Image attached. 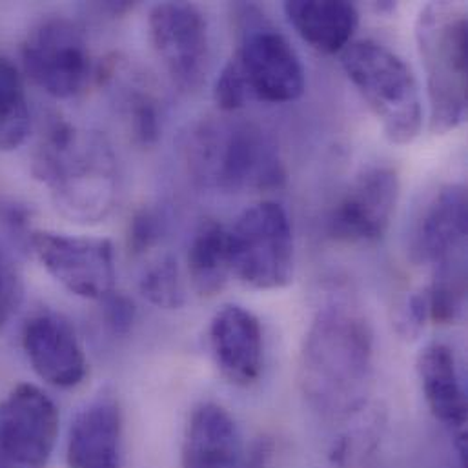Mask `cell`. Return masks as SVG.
Returning a JSON list of instances; mask_svg holds the SVG:
<instances>
[{"label": "cell", "mask_w": 468, "mask_h": 468, "mask_svg": "<svg viewBox=\"0 0 468 468\" xmlns=\"http://www.w3.org/2000/svg\"><path fill=\"white\" fill-rule=\"evenodd\" d=\"M374 376V334L346 303L321 308L299 356L297 381L306 403L324 420L345 421L368 401Z\"/></svg>", "instance_id": "obj_1"}, {"label": "cell", "mask_w": 468, "mask_h": 468, "mask_svg": "<svg viewBox=\"0 0 468 468\" xmlns=\"http://www.w3.org/2000/svg\"><path fill=\"white\" fill-rule=\"evenodd\" d=\"M33 172L69 221L101 223L115 207L117 159L110 143L97 132L64 121L53 122L35 154Z\"/></svg>", "instance_id": "obj_2"}, {"label": "cell", "mask_w": 468, "mask_h": 468, "mask_svg": "<svg viewBox=\"0 0 468 468\" xmlns=\"http://www.w3.org/2000/svg\"><path fill=\"white\" fill-rule=\"evenodd\" d=\"M185 155L192 177L212 190L270 192L286 183L275 139L253 121L216 117L199 122L186 137Z\"/></svg>", "instance_id": "obj_3"}, {"label": "cell", "mask_w": 468, "mask_h": 468, "mask_svg": "<svg viewBox=\"0 0 468 468\" xmlns=\"http://www.w3.org/2000/svg\"><path fill=\"white\" fill-rule=\"evenodd\" d=\"M416 38L427 75L434 135L460 128L467 119L468 22L463 7L427 4L416 24Z\"/></svg>", "instance_id": "obj_4"}, {"label": "cell", "mask_w": 468, "mask_h": 468, "mask_svg": "<svg viewBox=\"0 0 468 468\" xmlns=\"http://www.w3.org/2000/svg\"><path fill=\"white\" fill-rule=\"evenodd\" d=\"M341 64L394 144H410L423 130L421 90L410 66L376 40L350 42Z\"/></svg>", "instance_id": "obj_5"}, {"label": "cell", "mask_w": 468, "mask_h": 468, "mask_svg": "<svg viewBox=\"0 0 468 468\" xmlns=\"http://www.w3.org/2000/svg\"><path fill=\"white\" fill-rule=\"evenodd\" d=\"M239 44L234 60L248 84L251 99L284 104L304 91V68L290 40L250 4L235 5Z\"/></svg>", "instance_id": "obj_6"}, {"label": "cell", "mask_w": 468, "mask_h": 468, "mask_svg": "<svg viewBox=\"0 0 468 468\" xmlns=\"http://www.w3.org/2000/svg\"><path fill=\"white\" fill-rule=\"evenodd\" d=\"M232 275L253 290H279L293 279V232L273 201L246 208L229 229Z\"/></svg>", "instance_id": "obj_7"}, {"label": "cell", "mask_w": 468, "mask_h": 468, "mask_svg": "<svg viewBox=\"0 0 468 468\" xmlns=\"http://www.w3.org/2000/svg\"><path fill=\"white\" fill-rule=\"evenodd\" d=\"M22 66L55 99L80 95L95 77L86 35L68 18H49L29 31L22 44Z\"/></svg>", "instance_id": "obj_8"}, {"label": "cell", "mask_w": 468, "mask_h": 468, "mask_svg": "<svg viewBox=\"0 0 468 468\" xmlns=\"http://www.w3.org/2000/svg\"><path fill=\"white\" fill-rule=\"evenodd\" d=\"M150 38L170 80L185 93L197 91L210 66V33L203 11L188 2L152 7Z\"/></svg>", "instance_id": "obj_9"}, {"label": "cell", "mask_w": 468, "mask_h": 468, "mask_svg": "<svg viewBox=\"0 0 468 468\" xmlns=\"http://www.w3.org/2000/svg\"><path fill=\"white\" fill-rule=\"evenodd\" d=\"M31 248L46 271L69 293L104 301L115 288V251L108 239L35 232Z\"/></svg>", "instance_id": "obj_10"}, {"label": "cell", "mask_w": 468, "mask_h": 468, "mask_svg": "<svg viewBox=\"0 0 468 468\" xmlns=\"http://www.w3.org/2000/svg\"><path fill=\"white\" fill-rule=\"evenodd\" d=\"M58 436V410L35 385L0 401V468H46Z\"/></svg>", "instance_id": "obj_11"}, {"label": "cell", "mask_w": 468, "mask_h": 468, "mask_svg": "<svg viewBox=\"0 0 468 468\" xmlns=\"http://www.w3.org/2000/svg\"><path fill=\"white\" fill-rule=\"evenodd\" d=\"M401 185L394 168L376 166L361 174L332 208L326 232L346 244H372L388 232Z\"/></svg>", "instance_id": "obj_12"}, {"label": "cell", "mask_w": 468, "mask_h": 468, "mask_svg": "<svg viewBox=\"0 0 468 468\" xmlns=\"http://www.w3.org/2000/svg\"><path fill=\"white\" fill-rule=\"evenodd\" d=\"M467 188L449 185L429 203L412 239V259L436 271L465 266Z\"/></svg>", "instance_id": "obj_13"}, {"label": "cell", "mask_w": 468, "mask_h": 468, "mask_svg": "<svg viewBox=\"0 0 468 468\" xmlns=\"http://www.w3.org/2000/svg\"><path fill=\"white\" fill-rule=\"evenodd\" d=\"M22 346L37 376L57 388H75L88 374L73 326L53 312L37 314L24 324Z\"/></svg>", "instance_id": "obj_14"}, {"label": "cell", "mask_w": 468, "mask_h": 468, "mask_svg": "<svg viewBox=\"0 0 468 468\" xmlns=\"http://www.w3.org/2000/svg\"><path fill=\"white\" fill-rule=\"evenodd\" d=\"M208 341L216 367L235 387H251L262 372L259 319L239 304H225L212 319Z\"/></svg>", "instance_id": "obj_15"}, {"label": "cell", "mask_w": 468, "mask_h": 468, "mask_svg": "<svg viewBox=\"0 0 468 468\" xmlns=\"http://www.w3.org/2000/svg\"><path fill=\"white\" fill-rule=\"evenodd\" d=\"M418 378L429 410L458 441L462 463H467V396L456 356L443 343L427 345L416 361Z\"/></svg>", "instance_id": "obj_16"}, {"label": "cell", "mask_w": 468, "mask_h": 468, "mask_svg": "<svg viewBox=\"0 0 468 468\" xmlns=\"http://www.w3.org/2000/svg\"><path fill=\"white\" fill-rule=\"evenodd\" d=\"M122 416L117 401L101 396L71 423L66 460L69 468H121Z\"/></svg>", "instance_id": "obj_17"}, {"label": "cell", "mask_w": 468, "mask_h": 468, "mask_svg": "<svg viewBox=\"0 0 468 468\" xmlns=\"http://www.w3.org/2000/svg\"><path fill=\"white\" fill-rule=\"evenodd\" d=\"M242 441L235 420L218 403L199 405L188 421L183 468H240Z\"/></svg>", "instance_id": "obj_18"}, {"label": "cell", "mask_w": 468, "mask_h": 468, "mask_svg": "<svg viewBox=\"0 0 468 468\" xmlns=\"http://www.w3.org/2000/svg\"><path fill=\"white\" fill-rule=\"evenodd\" d=\"M282 9L299 37L326 55L343 53L359 26V11L352 2L292 0Z\"/></svg>", "instance_id": "obj_19"}, {"label": "cell", "mask_w": 468, "mask_h": 468, "mask_svg": "<svg viewBox=\"0 0 468 468\" xmlns=\"http://www.w3.org/2000/svg\"><path fill=\"white\" fill-rule=\"evenodd\" d=\"M188 275L201 297L218 295L232 277L229 229L207 221L194 235L188 251Z\"/></svg>", "instance_id": "obj_20"}, {"label": "cell", "mask_w": 468, "mask_h": 468, "mask_svg": "<svg viewBox=\"0 0 468 468\" xmlns=\"http://www.w3.org/2000/svg\"><path fill=\"white\" fill-rule=\"evenodd\" d=\"M31 128L29 106L18 68L0 57V152L16 150Z\"/></svg>", "instance_id": "obj_21"}, {"label": "cell", "mask_w": 468, "mask_h": 468, "mask_svg": "<svg viewBox=\"0 0 468 468\" xmlns=\"http://www.w3.org/2000/svg\"><path fill=\"white\" fill-rule=\"evenodd\" d=\"M139 290L146 301L157 308L177 310L186 303V290L176 259L163 257L150 264L139 281Z\"/></svg>", "instance_id": "obj_22"}, {"label": "cell", "mask_w": 468, "mask_h": 468, "mask_svg": "<svg viewBox=\"0 0 468 468\" xmlns=\"http://www.w3.org/2000/svg\"><path fill=\"white\" fill-rule=\"evenodd\" d=\"M126 97V110L132 133L143 146H152L159 141L163 132V108L159 99L144 91V88H132Z\"/></svg>", "instance_id": "obj_23"}, {"label": "cell", "mask_w": 468, "mask_h": 468, "mask_svg": "<svg viewBox=\"0 0 468 468\" xmlns=\"http://www.w3.org/2000/svg\"><path fill=\"white\" fill-rule=\"evenodd\" d=\"M251 99L244 75L235 62L234 57L225 64L221 69L216 86H214V101L218 108L225 113H234L237 110L244 108L246 102Z\"/></svg>", "instance_id": "obj_24"}, {"label": "cell", "mask_w": 468, "mask_h": 468, "mask_svg": "<svg viewBox=\"0 0 468 468\" xmlns=\"http://www.w3.org/2000/svg\"><path fill=\"white\" fill-rule=\"evenodd\" d=\"M429 321H431V314H429V301H427L425 288L412 292L398 306L396 328L399 335L405 339H410V341L418 339Z\"/></svg>", "instance_id": "obj_25"}, {"label": "cell", "mask_w": 468, "mask_h": 468, "mask_svg": "<svg viewBox=\"0 0 468 468\" xmlns=\"http://www.w3.org/2000/svg\"><path fill=\"white\" fill-rule=\"evenodd\" d=\"M24 297L22 279L13 261L0 251V330L16 314Z\"/></svg>", "instance_id": "obj_26"}, {"label": "cell", "mask_w": 468, "mask_h": 468, "mask_svg": "<svg viewBox=\"0 0 468 468\" xmlns=\"http://www.w3.org/2000/svg\"><path fill=\"white\" fill-rule=\"evenodd\" d=\"M163 234V221L150 208L139 210L128 227V250L132 255H143L152 250Z\"/></svg>", "instance_id": "obj_27"}, {"label": "cell", "mask_w": 468, "mask_h": 468, "mask_svg": "<svg viewBox=\"0 0 468 468\" xmlns=\"http://www.w3.org/2000/svg\"><path fill=\"white\" fill-rule=\"evenodd\" d=\"M104 303H106V323H108V326L115 334H126L132 328L133 317H135L133 303L124 295H117L115 292L112 295H108L104 299Z\"/></svg>", "instance_id": "obj_28"}, {"label": "cell", "mask_w": 468, "mask_h": 468, "mask_svg": "<svg viewBox=\"0 0 468 468\" xmlns=\"http://www.w3.org/2000/svg\"><path fill=\"white\" fill-rule=\"evenodd\" d=\"M273 454V445L270 440H259L255 441L248 454H242V462H240V468H266Z\"/></svg>", "instance_id": "obj_29"}]
</instances>
